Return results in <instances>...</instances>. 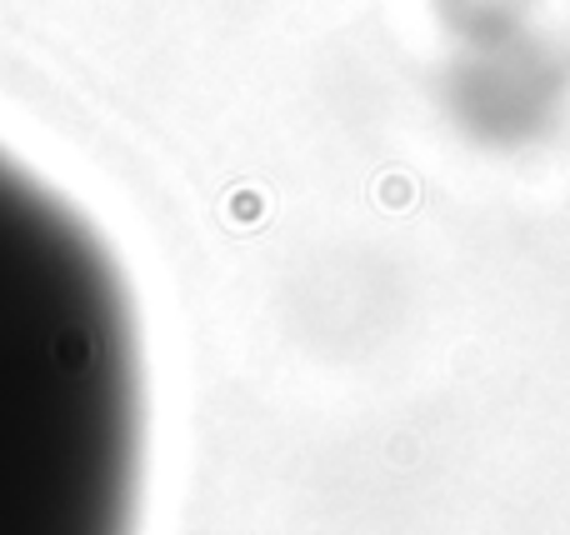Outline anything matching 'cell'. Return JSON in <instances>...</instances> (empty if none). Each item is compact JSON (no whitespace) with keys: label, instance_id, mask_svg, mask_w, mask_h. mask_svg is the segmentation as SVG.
<instances>
[{"label":"cell","instance_id":"1","mask_svg":"<svg viewBox=\"0 0 570 535\" xmlns=\"http://www.w3.org/2000/svg\"><path fill=\"white\" fill-rule=\"evenodd\" d=\"M145 385L106 240L0 151V535H135Z\"/></svg>","mask_w":570,"mask_h":535}]
</instances>
